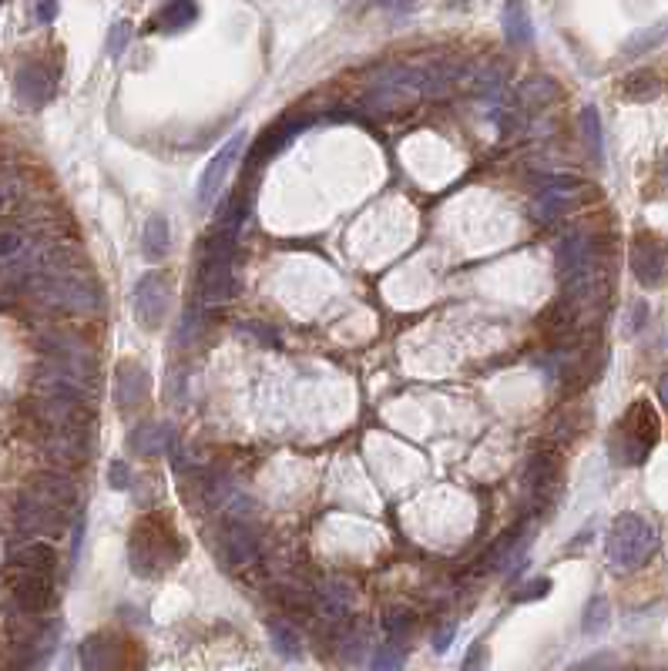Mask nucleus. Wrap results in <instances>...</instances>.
Wrapping results in <instances>:
<instances>
[{
  "label": "nucleus",
  "mask_w": 668,
  "mask_h": 671,
  "mask_svg": "<svg viewBox=\"0 0 668 671\" xmlns=\"http://www.w3.org/2000/svg\"><path fill=\"white\" fill-rule=\"evenodd\" d=\"M182 554H185L182 534H178L165 517L145 514L135 527H131L128 564L138 578H155V574L168 571V567H175V561Z\"/></svg>",
  "instance_id": "1"
},
{
  "label": "nucleus",
  "mask_w": 668,
  "mask_h": 671,
  "mask_svg": "<svg viewBox=\"0 0 668 671\" xmlns=\"http://www.w3.org/2000/svg\"><path fill=\"white\" fill-rule=\"evenodd\" d=\"M235 235L219 232L215 239L205 242L202 266H199V286H195V302L199 306H222L239 292V262H235Z\"/></svg>",
  "instance_id": "2"
},
{
  "label": "nucleus",
  "mask_w": 668,
  "mask_h": 671,
  "mask_svg": "<svg viewBox=\"0 0 668 671\" xmlns=\"http://www.w3.org/2000/svg\"><path fill=\"white\" fill-rule=\"evenodd\" d=\"M658 433H662V423H658L655 406L648 400H635L625 410V417L615 423V430H611V440H608L611 460L622 463V467L642 463L658 443Z\"/></svg>",
  "instance_id": "3"
},
{
  "label": "nucleus",
  "mask_w": 668,
  "mask_h": 671,
  "mask_svg": "<svg viewBox=\"0 0 668 671\" xmlns=\"http://www.w3.org/2000/svg\"><path fill=\"white\" fill-rule=\"evenodd\" d=\"M27 292L44 306L64 313H94L101 309V292L84 279V272H31Z\"/></svg>",
  "instance_id": "4"
},
{
  "label": "nucleus",
  "mask_w": 668,
  "mask_h": 671,
  "mask_svg": "<svg viewBox=\"0 0 668 671\" xmlns=\"http://www.w3.org/2000/svg\"><path fill=\"white\" fill-rule=\"evenodd\" d=\"M658 534L642 514H618L608 527L605 554L615 571H635L655 554Z\"/></svg>",
  "instance_id": "5"
},
{
  "label": "nucleus",
  "mask_w": 668,
  "mask_h": 671,
  "mask_svg": "<svg viewBox=\"0 0 668 671\" xmlns=\"http://www.w3.org/2000/svg\"><path fill=\"white\" fill-rule=\"evenodd\" d=\"M68 510L47 504V500L34 497L31 490H24L21 500H17V531L27 534V537H41V541H51V537H58L64 531V524H68Z\"/></svg>",
  "instance_id": "6"
},
{
  "label": "nucleus",
  "mask_w": 668,
  "mask_h": 671,
  "mask_svg": "<svg viewBox=\"0 0 668 671\" xmlns=\"http://www.w3.org/2000/svg\"><path fill=\"white\" fill-rule=\"evenodd\" d=\"M7 588H11V598L24 614H44L58 601V594H54V574L27 571V567H11Z\"/></svg>",
  "instance_id": "7"
},
{
  "label": "nucleus",
  "mask_w": 668,
  "mask_h": 671,
  "mask_svg": "<svg viewBox=\"0 0 668 671\" xmlns=\"http://www.w3.org/2000/svg\"><path fill=\"white\" fill-rule=\"evenodd\" d=\"M561 484V467L558 453L551 450H534L528 463H524V487H528V500L534 510H548L554 494Z\"/></svg>",
  "instance_id": "8"
},
{
  "label": "nucleus",
  "mask_w": 668,
  "mask_h": 671,
  "mask_svg": "<svg viewBox=\"0 0 668 671\" xmlns=\"http://www.w3.org/2000/svg\"><path fill=\"white\" fill-rule=\"evenodd\" d=\"M168 306H172V282L165 272H148L135 286V319L145 329H158L165 323Z\"/></svg>",
  "instance_id": "9"
},
{
  "label": "nucleus",
  "mask_w": 668,
  "mask_h": 671,
  "mask_svg": "<svg viewBox=\"0 0 668 671\" xmlns=\"http://www.w3.org/2000/svg\"><path fill=\"white\" fill-rule=\"evenodd\" d=\"M246 145H249L246 131H235V135L209 158V165H205L202 175H199V185H195V198H199V205H209L212 198L219 195V188L225 185V178H229L232 165L239 162V155L246 151Z\"/></svg>",
  "instance_id": "10"
},
{
  "label": "nucleus",
  "mask_w": 668,
  "mask_h": 671,
  "mask_svg": "<svg viewBox=\"0 0 668 671\" xmlns=\"http://www.w3.org/2000/svg\"><path fill=\"white\" fill-rule=\"evenodd\" d=\"M628 262H632L635 279L642 282L645 289H658L668 279V245L658 239V235H648V232L635 235Z\"/></svg>",
  "instance_id": "11"
},
{
  "label": "nucleus",
  "mask_w": 668,
  "mask_h": 671,
  "mask_svg": "<svg viewBox=\"0 0 668 671\" xmlns=\"http://www.w3.org/2000/svg\"><path fill=\"white\" fill-rule=\"evenodd\" d=\"M256 557H259L256 531L246 521L225 524V531L219 534V561L225 571H242V567L256 564Z\"/></svg>",
  "instance_id": "12"
},
{
  "label": "nucleus",
  "mask_w": 668,
  "mask_h": 671,
  "mask_svg": "<svg viewBox=\"0 0 668 671\" xmlns=\"http://www.w3.org/2000/svg\"><path fill=\"white\" fill-rule=\"evenodd\" d=\"M54 84H58V71H51L44 61H27L14 74V94L24 108H41L44 101H51Z\"/></svg>",
  "instance_id": "13"
},
{
  "label": "nucleus",
  "mask_w": 668,
  "mask_h": 671,
  "mask_svg": "<svg viewBox=\"0 0 668 671\" xmlns=\"http://www.w3.org/2000/svg\"><path fill=\"white\" fill-rule=\"evenodd\" d=\"M591 255H595V242L585 232H575L568 239H561L558 252H554V262H558L561 279H571L578 272H585L591 266Z\"/></svg>",
  "instance_id": "14"
},
{
  "label": "nucleus",
  "mask_w": 668,
  "mask_h": 671,
  "mask_svg": "<svg viewBox=\"0 0 668 671\" xmlns=\"http://www.w3.org/2000/svg\"><path fill=\"white\" fill-rule=\"evenodd\" d=\"M148 396V373L141 370L138 363H131V359H125V363L115 370V400L121 410H135V406L145 403Z\"/></svg>",
  "instance_id": "15"
},
{
  "label": "nucleus",
  "mask_w": 668,
  "mask_h": 671,
  "mask_svg": "<svg viewBox=\"0 0 668 671\" xmlns=\"http://www.w3.org/2000/svg\"><path fill=\"white\" fill-rule=\"evenodd\" d=\"M306 125H309L306 118H289V121L282 118V121H276V125H272V128H266V131H262V135H259V145H256V151H252V162H249V165H259V162H266V158H272L279 148H286L289 141H293Z\"/></svg>",
  "instance_id": "16"
},
{
  "label": "nucleus",
  "mask_w": 668,
  "mask_h": 671,
  "mask_svg": "<svg viewBox=\"0 0 668 671\" xmlns=\"http://www.w3.org/2000/svg\"><path fill=\"white\" fill-rule=\"evenodd\" d=\"M27 490H31L34 497L47 500V504L61 507V510H71L78 507V490H74V484L68 477H58V474H44V477H34L31 484H27Z\"/></svg>",
  "instance_id": "17"
},
{
  "label": "nucleus",
  "mask_w": 668,
  "mask_h": 671,
  "mask_svg": "<svg viewBox=\"0 0 668 671\" xmlns=\"http://www.w3.org/2000/svg\"><path fill=\"white\" fill-rule=\"evenodd\" d=\"M199 21V4L195 0H168L162 11L155 14V21H148V31H162V34H178L185 27H192Z\"/></svg>",
  "instance_id": "18"
},
{
  "label": "nucleus",
  "mask_w": 668,
  "mask_h": 671,
  "mask_svg": "<svg viewBox=\"0 0 668 671\" xmlns=\"http://www.w3.org/2000/svg\"><path fill=\"white\" fill-rule=\"evenodd\" d=\"M11 567H27V571H41V574H54L58 571V551L51 544L41 541V537H31L24 547H17L11 557Z\"/></svg>",
  "instance_id": "19"
},
{
  "label": "nucleus",
  "mask_w": 668,
  "mask_h": 671,
  "mask_svg": "<svg viewBox=\"0 0 668 671\" xmlns=\"http://www.w3.org/2000/svg\"><path fill=\"white\" fill-rule=\"evenodd\" d=\"M168 443H172V427H168V423H141L128 437V447L135 450L138 457H155Z\"/></svg>",
  "instance_id": "20"
},
{
  "label": "nucleus",
  "mask_w": 668,
  "mask_h": 671,
  "mask_svg": "<svg viewBox=\"0 0 668 671\" xmlns=\"http://www.w3.org/2000/svg\"><path fill=\"white\" fill-rule=\"evenodd\" d=\"M504 37H507V44H514V47L534 41L531 14H528V7H524L521 0H507V4H504Z\"/></svg>",
  "instance_id": "21"
},
{
  "label": "nucleus",
  "mask_w": 668,
  "mask_h": 671,
  "mask_svg": "<svg viewBox=\"0 0 668 671\" xmlns=\"http://www.w3.org/2000/svg\"><path fill=\"white\" fill-rule=\"evenodd\" d=\"M517 98H521V105L528 111H541V108H548L554 98H558V81L544 78V74H538V78H528L521 84V91H517Z\"/></svg>",
  "instance_id": "22"
},
{
  "label": "nucleus",
  "mask_w": 668,
  "mask_h": 671,
  "mask_svg": "<svg viewBox=\"0 0 668 671\" xmlns=\"http://www.w3.org/2000/svg\"><path fill=\"white\" fill-rule=\"evenodd\" d=\"M246 212H249V192L246 188H239V192H232L229 198H225V205L219 209V215H215V229L235 235L239 232V225L246 222Z\"/></svg>",
  "instance_id": "23"
},
{
  "label": "nucleus",
  "mask_w": 668,
  "mask_h": 671,
  "mask_svg": "<svg viewBox=\"0 0 668 671\" xmlns=\"http://www.w3.org/2000/svg\"><path fill=\"white\" fill-rule=\"evenodd\" d=\"M111 645V635L105 631V635H94L81 645V665L84 668H115V665H125L121 658H115L111 651L118 648H108Z\"/></svg>",
  "instance_id": "24"
},
{
  "label": "nucleus",
  "mask_w": 668,
  "mask_h": 671,
  "mask_svg": "<svg viewBox=\"0 0 668 671\" xmlns=\"http://www.w3.org/2000/svg\"><path fill=\"white\" fill-rule=\"evenodd\" d=\"M668 37V21H658L652 27H645V31H635L628 41L622 44V54L625 58H638V54L652 51V47H658Z\"/></svg>",
  "instance_id": "25"
},
{
  "label": "nucleus",
  "mask_w": 668,
  "mask_h": 671,
  "mask_svg": "<svg viewBox=\"0 0 668 671\" xmlns=\"http://www.w3.org/2000/svg\"><path fill=\"white\" fill-rule=\"evenodd\" d=\"M141 245H145V255H148V259H152V262L165 259V255H168L172 235H168V222L162 219V215L148 219V225H145V239H141Z\"/></svg>",
  "instance_id": "26"
},
{
  "label": "nucleus",
  "mask_w": 668,
  "mask_h": 671,
  "mask_svg": "<svg viewBox=\"0 0 668 671\" xmlns=\"http://www.w3.org/2000/svg\"><path fill=\"white\" fill-rule=\"evenodd\" d=\"M269 638L282 658H299L303 655V638L296 635V628L289 621H269Z\"/></svg>",
  "instance_id": "27"
},
{
  "label": "nucleus",
  "mask_w": 668,
  "mask_h": 671,
  "mask_svg": "<svg viewBox=\"0 0 668 671\" xmlns=\"http://www.w3.org/2000/svg\"><path fill=\"white\" fill-rule=\"evenodd\" d=\"M625 94L632 101H655L662 94V81H658L655 71H635L625 78Z\"/></svg>",
  "instance_id": "28"
},
{
  "label": "nucleus",
  "mask_w": 668,
  "mask_h": 671,
  "mask_svg": "<svg viewBox=\"0 0 668 671\" xmlns=\"http://www.w3.org/2000/svg\"><path fill=\"white\" fill-rule=\"evenodd\" d=\"M581 135H585V145L595 155V162H601L605 158V138H601V115L595 105L581 111Z\"/></svg>",
  "instance_id": "29"
},
{
  "label": "nucleus",
  "mask_w": 668,
  "mask_h": 671,
  "mask_svg": "<svg viewBox=\"0 0 668 671\" xmlns=\"http://www.w3.org/2000/svg\"><path fill=\"white\" fill-rule=\"evenodd\" d=\"M608 621H611V604L605 594H595L585 608V625L581 628H585V635H598V631L608 628Z\"/></svg>",
  "instance_id": "30"
},
{
  "label": "nucleus",
  "mask_w": 668,
  "mask_h": 671,
  "mask_svg": "<svg viewBox=\"0 0 668 671\" xmlns=\"http://www.w3.org/2000/svg\"><path fill=\"white\" fill-rule=\"evenodd\" d=\"M128 41H131V24L128 21H118L115 27H111V34H108V54H111V58H121V54H125V47H128Z\"/></svg>",
  "instance_id": "31"
},
{
  "label": "nucleus",
  "mask_w": 668,
  "mask_h": 671,
  "mask_svg": "<svg viewBox=\"0 0 668 671\" xmlns=\"http://www.w3.org/2000/svg\"><path fill=\"white\" fill-rule=\"evenodd\" d=\"M24 235L17 229H0V259H14V255L24 252Z\"/></svg>",
  "instance_id": "32"
},
{
  "label": "nucleus",
  "mask_w": 668,
  "mask_h": 671,
  "mask_svg": "<svg viewBox=\"0 0 668 671\" xmlns=\"http://www.w3.org/2000/svg\"><path fill=\"white\" fill-rule=\"evenodd\" d=\"M108 484L115 487V490H128V487H131V467H128L125 460H111Z\"/></svg>",
  "instance_id": "33"
},
{
  "label": "nucleus",
  "mask_w": 668,
  "mask_h": 671,
  "mask_svg": "<svg viewBox=\"0 0 668 671\" xmlns=\"http://www.w3.org/2000/svg\"><path fill=\"white\" fill-rule=\"evenodd\" d=\"M551 588V581L548 578H541V581H534V584H524V591L517 594L521 601H534V598H544V591Z\"/></svg>",
  "instance_id": "34"
},
{
  "label": "nucleus",
  "mask_w": 668,
  "mask_h": 671,
  "mask_svg": "<svg viewBox=\"0 0 668 671\" xmlns=\"http://www.w3.org/2000/svg\"><path fill=\"white\" fill-rule=\"evenodd\" d=\"M370 4L380 7V11H413L420 0H370Z\"/></svg>",
  "instance_id": "35"
},
{
  "label": "nucleus",
  "mask_w": 668,
  "mask_h": 671,
  "mask_svg": "<svg viewBox=\"0 0 668 671\" xmlns=\"http://www.w3.org/2000/svg\"><path fill=\"white\" fill-rule=\"evenodd\" d=\"M645 319H648V306H645V302H635L632 316H628V333H638V329L645 326Z\"/></svg>",
  "instance_id": "36"
},
{
  "label": "nucleus",
  "mask_w": 668,
  "mask_h": 671,
  "mask_svg": "<svg viewBox=\"0 0 668 671\" xmlns=\"http://www.w3.org/2000/svg\"><path fill=\"white\" fill-rule=\"evenodd\" d=\"M58 17V0H37V21L51 24Z\"/></svg>",
  "instance_id": "37"
},
{
  "label": "nucleus",
  "mask_w": 668,
  "mask_h": 671,
  "mask_svg": "<svg viewBox=\"0 0 668 671\" xmlns=\"http://www.w3.org/2000/svg\"><path fill=\"white\" fill-rule=\"evenodd\" d=\"M410 618H413L410 611H390L387 628L393 631V635H400V631H407V628H410Z\"/></svg>",
  "instance_id": "38"
},
{
  "label": "nucleus",
  "mask_w": 668,
  "mask_h": 671,
  "mask_svg": "<svg viewBox=\"0 0 668 671\" xmlns=\"http://www.w3.org/2000/svg\"><path fill=\"white\" fill-rule=\"evenodd\" d=\"M454 631H457L454 621H450L447 628H440V631H437V638H434V648H437V651H447V645H450V641H454Z\"/></svg>",
  "instance_id": "39"
},
{
  "label": "nucleus",
  "mask_w": 668,
  "mask_h": 671,
  "mask_svg": "<svg viewBox=\"0 0 668 671\" xmlns=\"http://www.w3.org/2000/svg\"><path fill=\"white\" fill-rule=\"evenodd\" d=\"M658 400L668 406V373L662 376V380H658Z\"/></svg>",
  "instance_id": "40"
},
{
  "label": "nucleus",
  "mask_w": 668,
  "mask_h": 671,
  "mask_svg": "<svg viewBox=\"0 0 668 671\" xmlns=\"http://www.w3.org/2000/svg\"><path fill=\"white\" fill-rule=\"evenodd\" d=\"M474 665H484V655H481V651H470L467 661H464V668H474Z\"/></svg>",
  "instance_id": "41"
},
{
  "label": "nucleus",
  "mask_w": 668,
  "mask_h": 671,
  "mask_svg": "<svg viewBox=\"0 0 668 671\" xmlns=\"http://www.w3.org/2000/svg\"><path fill=\"white\" fill-rule=\"evenodd\" d=\"M658 178H662V185L668 188V151L662 155V165H658Z\"/></svg>",
  "instance_id": "42"
},
{
  "label": "nucleus",
  "mask_w": 668,
  "mask_h": 671,
  "mask_svg": "<svg viewBox=\"0 0 668 671\" xmlns=\"http://www.w3.org/2000/svg\"><path fill=\"white\" fill-rule=\"evenodd\" d=\"M470 4H481V0H447V7H454V11L457 7H470Z\"/></svg>",
  "instance_id": "43"
},
{
  "label": "nucleus",
  "mask_w": 668,
  "mask_h": 671,
  "mask_svg": "<svg viewBox=\"0 0 668 671\" xmlns=\"http://www.w3.org/2000/svg\"><path fill=\"white\" fill-rule=\"evenodd\" d=\"M0 4H4V0H0Z\"/></svg>",
  "instance_id": "44"
}]
</instances>
